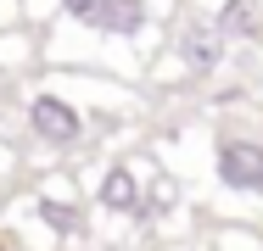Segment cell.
Wrapping results in <instances>:
<instances>
[{"instance_id": "4", "label": "cell", "mask_w": 263, "mask_h": 251, "mask_svg": "<svg viewBox=\"0 0 263 251\" xmlns=\"http://www.w3.org/2000/svg\"><path fill=\"white\" fill-rule=\"evenodd\" d=\"M96 196H101L106 212H140V206H146V196H140V179H135L129 168H106Z\"/></svg>"}, {"instance_id": "6", "label": "cell", "mask_w": 263, "mask_h": 251, "mask_svg": "<svg viewBox=\"0 0 263 251\" xmlns=\"http://www.w3.org/2000/svg\"><path fill=\"white\" fill-rule=\"evenodd\" d=\"M140 23H146V0H106V11H101V28L106 34H140Z\"/></svg>"}, {"instance_id": "5", "label": "cell", "mask_w": 263, "mask_h": 251, "mask_svg": "<svg viewBox=\"0 0 263 251\" xmlns=\"http://www.w3.org/2000/svg\"><path fill=\"white\" fill-rule=\"evenodd\" d=\"M218 28L230 34V39H252L263 23H258V0H224V11H218Z\"/></svg>"}, {"instance_id": "2", "label": "cell", "mask_w": 263, "mask_h": 251, "mask_svg": "<svg viewBox=\"0 0 263 251\" xmlns=\"http://www.w3.org/2000/svg\"><path fill=\"white\" fill-rule=\"evenodd\" d=\"M218 179H224L230 190L258 196L263 190V145L258 140H224V145H218Z\"/></svg>"}, {"instance_id": "7", "label": "cell", "mask_w": 263, "mask_h": 251, "mask_svg": "<svg viewBox=\"0 0 263 251\" xmlns=\"http://www.w3.org/2000/svg\"><path fill=\"white\" fill-rule=\"evenodd\" d=\"M34 212H40V218L51 223L56 235H79V206H73V201H56V196H40V201H34Z\"/></svg>"}, {"instance_id": "1", "label": "cell", "mask_w": 263, "mask_h": 251, "mask_svg": "<svg viewBox=\"0 0 263 251\" xmlns=\"http://www.w3.org/2000/svg\"><path fill=\"white\" fill-rule=\"evenodd\" d=\"M28 123H34V134H40L45 145H73V140L84 134L79 106H67L62 95H34V106H28Z\"/></svg>"}, {"instance_id": "8", "label": "cell", "mask_w": 263, "mask_h": 251, "mask_svg": "<svg viewBox=\"0 0 263 251\" xmlns=\"http://www.w3.org/2000/svg\"><path fill=\"white\" fill-rule=\"evenodd\" d=\"M62 11H67L73 23H90V28H101V11H106V0H62Z\"/></svg>"}, {"instance_id": "3", "label": "cell", "mask_w": 263, "mask_h": 251, "mask_svg": "<svg viewBox=\"0 0 263 251\" xmlns=\"http://www.w3.org/2000/svg\"><path fill=\"white\" fill-rule=\"evenodd\" d=\"M224 28L218 23H191L185 28V39H179V56H185V67L191 73H213L218 61H224Z\"/></svg>"}]
</instances>
